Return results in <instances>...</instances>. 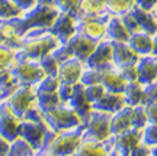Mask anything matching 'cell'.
<instances>
[{
    "mask_svg": "<svg viewBox=\"0 0 157 156\" xmlns=\"http://www.w3.org/2000/svg\"><path fill=\"white\" fill-rule=\"evenodd\" d=\"M61 44L50 29H29L22 35L21 47L15 50V60H35L51 54Z\"/></svg>",
    "mask_w": 157,
    "mask_h": 156,
    "instance_id": "1",
    "label": "cell"
},
{
    "mask_svg": "<svg viewBox=\"0 0 157 156\" xmlns=\"http://www.w3.org/2000/svg\"><path fill=\"white\" fill-rule=\"evenodd\" d=\"M58 13L60 10L56 6L38 3L34 9L25 12L22 18L15 21L16 28L21 34V37L29 29H50L58 16Z\"/></svg>",
    "mask_w": 157,
    "mask_h": 156,
    "instance_id": "2",
    "label": "cell"
},
{
    "mask_svg": "<svg viewBox=\"0 0 157 156\" xmlns=\"http://www.w3.org/2000/svg\"><path fill=\"white\" fill-rule=\"evenodd\" d=\"M83 131L84 126H78L76 128L57 133L56 139L52 140L47 150L42 152V155L50 156H73L78 149L80 143L83 142Z\"/></svg>",
    "mask_w": 157,
    "mask_h": 156,
    "instance_id": "3",
    "label": "cell"
},
{
    "mask_svg": "<svg viewBox=\"0 0 157 156\" xmlns=\"http://www.w3.org/2000/svg\"><path fill=\"white\" fill-rule=\"evenodd\" d=\"M45 115V123L47 126L54 130L57 133L61 131H67L71 128H76L78 126H82L83 121L77 112L74 111L68 104H60L58 106L48 110L44 112Z\"/></svg>",
    "mask_w": 157,
    "mask_h": 156,
    "instance_id": "4",
    "label": "cell"
},
{
    "mask_svg": "<svg viewBox=\"0 0 157 156\" xmlns=\"http://www.w3.org/2000/svg\"><path fill=\"white\" fill-rule=\"evenodd\" d=\"M111 118L112 114L93 110L89 118L86 120L83 131V139L95 140V142H106L112 137L111 131Z\"/></svg>",
    "mask_w": 157,
    "mask_h": 156,
    "instance_id": "5",
    "label": "cell"
},
{
    "mask_svg": "<svg viewBox=\"0 0 157 156\" xmlns=\"http://www.w3.org/2000/svg\"><path fill=\"white\" fill-rule=\"evenodd\" d=\"M10 70L13 76L17 79L19 85H23V86H34L35 88L45 78V73L39 62H35V60L15 62Z\"/></svg>",
    "mask_w": 157,
    "mask_h": 156,
    "instance_id": "6",
    "label": "cell"
},
{
    "mask_svg": "<svg viewBox=\"0 0 157 156\" xmlns=\"http://www.w3.org/2000/svg\"><path fill=\"white\" fill-rule=\"evenodd\" d=\"M6 105L21 118L36 105V92L34 86H23L21 85L13 94H10L5 99Z\"/></svg>",
    "mask_w": 157,
    "mask_h": 156,
    "instance_id": "7",
    "label": "cell"
},
{
    "mask_svg": "<svg viewBox=\"0 0 157 156\" xmlns=\"http://www.w3.org/2000/svg\"><path fill=\"white\" fill-rule=\"evenodd\" d=\"M109 15H101V16H89L78 18L77 19V32L93 39L96 42H101L103 39H108L106 23Z\"/></svg>",
    "mask_w": 157,
    "mask_h": 156,
    "instance_id": "8",
    "label": "cell"
},
{
    "mask_svg": "<svg viewBox=\"0 0 157 156\" xmlns=\"http://www.w3.org/2000/svg\"><path fill=\"white\" fill-rule=\"evenodd\" d=\"M47 130H48L47 123H36V121L23 120L22 118L21 128H19V137L25 139L39 153L41 147H42V143H44Z\"/></svg>",
    "mask_w": 157,
    "mask_h": 156,
    "instance_id": "9",
    "label": "cell"
},
{
    "mask_svg": "<svg viewBox=\"0 0 157 156\" xmlns=\"http://www.w3.org/2000/svg\"><path fill=\"white\" fill-rule=\"evenodd\" d=\"M21 123H22V118L12 111L6 105L5 101H2V104H0V134L7 140L13 142L19 137Z\"/></svg>",
    "mask_w": 157,
    "mask_h": 156,
    "instance_id": "10",
    "label": "cell"
},
{
    "mask_svg": "<svg viewBox=\"0 0 157 156\" xmlns=\"http://www.w3.org/2000/svg\"><path fill=\"white\" fill-rule=\"evenodd\" d=\"M113 64V42L111 39H103L101 42H98L95 51L92 53L89 60L86 62L87 67L93 69H105L108 66Z\"/></svg>",
    "mask_w": 157,
    "mask_h": 156,
    "instance_id": "11",
    "label": "cell"
},
{
    "mask_svg": "<svg viewBox=\"0 0 157 156\" xmlns=\"http://www.w3.org/2000/svg\"><path fill=\"white\" fill-rule=\"evenodd\" d=\"M50 31L60 39V42H67L68 39L77 32V19L70 13L60 12L57 19L52 23V26L50 28Z\"/></svg>",
    "mask_w": 157,
    "mask_h": 156,
    "instance_id": "12",
    "label": "cell"
},
{
    "mask_svg": "<svg viewBox=\"0 0 157 156\" xmlns=\"http://www.w3.org/2000/svg\"><path fill=\"white\" fill-rule=\"evenodd\" d=\"M84 67H86V64L83 62H80L78 58L73 57V58H70V60L60 64L57 78L60 80V83L73 85L74 86V85L80 83V79H82Z\"/></svg>",
    "mask_w": 157,
    "mask_h": 156,
    "instance_id": "13",
    "label": "cell"
},
{
    "mask_svg": "<svg viewBox=\"0 0 157 156\" xmlns=\"http://www.w3.org/2000/svg\"><path fill=\"white\" fill-rule=\"evenodd\" d=\"M68 105L73 108L74 111L77 112L83 124L86 123V120L89 118L90 112L93 111V104L90 102V99L87 98V94H86V86H83L82 83L74 85V90L73 95L68 101Z\"/></svg>",
    "mask_w": 157,
    "mask_h": 156,
    "instance_id": "14",
    "label": "cell"
},
{
    "mask_svg": "<svg viewBox=\"0 0 157 156\" xmlns=\"http://www.w3.org/2000/svg\"><path fill=\"white\" fill-rule=\"evenodd\" d=\"M113 137V147L117 149L121 155H129L131 150L137 145L143 142V130L141 128H129L124 133L112 136Z\"/></svg>",
    "mask_w": 157,
    "mask_h": 156,
    "instance_id": "15",
    "label": "cell"
},
{
    "mask_svg": "<svg viewBox=\"0 0 157 156\" xmlns=\"http://www.w3.org/2000/svg\"><path fill=\"white\" fill-rule=\"evenodd\" d=\"M113 149V137L106 142H95V140L83 139L78 149L73 156H109Z\"/></svg>",
    "mask_w": 157,
    "mask_h": 156,
    "instance_id": "16",
    "label": "cell"
},
{
    "mask_svg": "<svg viewBox=\"0 0 157 156\" xmlns=\"http://www.w3.org/2000/svg\"><path fill=\"white\" fill-rule=\"evenodd\" d=\"M67 42L70 44L71 50H73L74 57L78 58L80 62H83L84 64L89 60V57L92 56V53L95 51L96 45H98L96 41L87 38V37H84V35H82V34H78V32L74 34Z\"/></svg>",
    "mask_w": 157,
    "mask_h": 156,
    "instance_id": "17",
    "label": "cell"
},
{
    "mask_svg": "<svg viewBox=\"0 0 157 156\" xmlns=\"http://www.w3.org/2000/svg\"><path fill=\"white\" fill-rule=\"evenodd\" d=\"M101 83L105 86V89L108 92L122 94L125 86H127V80L122 78L118 67L112 64V66H108L105 69H101Z\"/></svg>",
    "mask_w": 157,
    "mask_h": 156,
    "instance_id": "18",
    "label": "cell"
},
{
    "mask_svg": "<svg viewBox=\"0 0 157 156\" xmlns=\"http://www.w3.org/2000/svg\"><path fill=\"white\" fill-rule=\"evenodd\" d=\"M138 70V82L141 85L153 83L157 79V57L156 56H143L137 62Z\"/></svg>",
    "mask_w": 157,
    "mask_h": 156,
    "instance_id": "19",
    "label": "cell"
},
{
    "mask_svg": "<svg viewBox=\"0 0 157 156\" xmlns=\"http://www.w3.org/2000/svg\"><path fill=\"white\" fill-rule=\"evenodd\" d=\"M128 45L140 57L151 56L153 48H154V35L147 34V32H144V31H140V32H137L129 37Z\"/></svg>",
    "mask_w": 157,
    "mask_h": 156,
    "instance_id": "20",
    "label": "cell"
},
{
    "mask_svg": "<svg viewBox=\"0 0 157 156\" xmlns=\"http://www.w3.org/2000/svg\"><path fill=\"white\" fill-rule=\"evenodd\" d=\"M21 34L16 28L15 21H0V45L16 50L21 47Z\"/></svg>",
    "mask_w": 157,
    "mask_h": 156,
    "instance_id": "21",
    "label": "cell"
},
{
    "mask_svg": "<svg viewBox=\"0 0 157 156\" xmlns=\"http://www.w3.org/2000/svg\"><path fill=\"white\" fill-rule=\"evenodd\" d=\"M129 128H132V106L125 105L119 111L112 114L111 131H112V136H118Z\"/></svg>",
    "mask_w": 157,
    "mask_h": 156,
    "instance_id": "22",
    "label": "cell"
},
{
    "mask_svg": "<svg viewBox=\"0 0 157 156\" xmlns=\"http://www.w3.org/2000/svg\"><path fill=\"white\" fill-rule=\"evenodd\" d=\"M140 56L135 53L128 42H113V64L117 67L127 64H137Z\"/></svg>",
    "mask_w": 157,
    "mask_h": 156,
    "instance_id": "23",
    "label": "cell"
},
{
    "mask_svg": "<svg viewBox=\"0 0 157 156\" xmlns=\"http://www.w3.org/2000/svg\"><path fill=\"white\" fill-rule=\"evenodd\" d=\"M131 15L138 22L141 31L151 34V35L157 34V16L153 10H144V9H141L138 6H134L132 10H131Z\"/></svg>",
    "mask_w": 157,
    "mask_h": 156,
    "instance_id": "24",
    "label": "cell"
},
{
    "mask_svg": "<svg viewBox=\"0 0 157 156\" xmlns=\"http://www.w3.org/2000/svg\"><path fill=\"white\" fill-rule=\"evenodd\" d=\"M124 106H125V99H124L122 94H119V92H108L106 90V94L103 95V98L93 105V110L115 114V112L119 111Z\"/></svg>",
    "mask_w": 157,
    "mask_h": 156,
    "instance_id": "25",
    "label": "cell"
},
{
    "mask_svg": "<svg viewBox=\"0 0 157 156\" xmlns=\"http://www.w3.org/2000/svg\"><path fill=\"white\" fill-rule=\"evenodd\" d=\"M106 34L108 39H111L112 42H128L131 37L119 16H109L106 23Z\"/></svg>",
    "mask_w": 157,
    "mask_h": 156,
    "instance_id": "26",
    "label": "cell"
},
{
    "mask_svg": "<svg viewBox=\"0 0 157 156\" xmlns=\"http://www.w3.org/2000/svg\"><path fill=\"white\" fill-rule=\"evenodd\" d=\"M122 95L124 99H125V105L128 106L144 105V85H141L140 82H129V83H127Z\"/></svg>",
    "mask_w": 157,
    "mask_h": 156,
    "instance_id": "27",
    "label": "cell"
},
{
    "mask_svg": "<svg viewBox=\"0 0 157 156\" xmlns=\"http://www.w3.org/2000/svg\"><path fill=\"white\" fill-rule=\"evenodd\" d=\"M105 2L106 0H80V7L76 19L105 15Z\"/></svg>",
    "mask_w": 157,
    "mask_h": 156,
    "instance_id": "28",
    "label": "cell"
},
{
    "mask_svg": "<svg viewBox=\"0 0 157 156\" xmlns=\"http://www.w3.org/2000/svg\"><path fill=\"white\" fill-rule=\"evenodd\" d=\"M21 85L17 79L13 76L10 69H3L0 70V101H5L10 94L19 88Z\"/></svg>",
    "mask_w": 157,
    "mask_h": 156,
    "instance_id": "29",
    "label": "cell"
},
{
    "mask_svg": "<svg viewBox=\"0 0 157 156\" xmlns=\"http://www.w3.org/2000/svg\"><path fill=\"white\" fill-rule=\"evenodd\" d=\"M135 6V0H106L105 12L109 16H124L132 10Z\"/></svg>",
    "mask_w": 157,
    "mask_h": 156,
    "instance_id": "30",
    "label": "cell"
},
{
    "mask_svg": "<svg viewBox=\"0 0 157 156\" xmlns=\"http://www.w3.org/2000/svg\"><path fill=\"white\" fill-rule=\"evenodd\" d=\"M23 16V10L13 0H0V21H16Z\"/></svg>",
    "mask_w": 157,
    "mask_h": 156,
    "instance_id": "31",
    "label": "cell"
},
{
    "mask_svg": "<svg viewBox=\"0 0 157 156\" xmlns=\"http://www.w3.org/2000/svg\"><path fill=\"white\" fill-rule=\"evenodd\" d=\"M60 104H63V102L60 101L58 92H36V105L44 112L56 108Z\"/></svg>",
    "mask_w": 157,
    "mask_h": 156,
    "instance_id": "32",
    "label": "cell"
},
{
    "mask_svg": "<svg viewBox=\"0 0 157 156\" xmlns=\"http://www.w3.org/2000/svg\"><path fill=\"white\" fill-rule=\"evenodd\" d=\"M35 153H38V152L22 137H17L10 143L9 156H31Z\"/></svg>",
    "mask_w": 157,
    "mask_h": 156,
    "instance_id": "33",
    "label": "cell"
},
{
    "mask_svg": "<svg viewBox=\"0 0 157 156\" xmlns=\"http://www.w3.org/2000/svg\"><path fill=\"white\" fill-rule=\"evenodd\" d=\"M147 124H148V118H147L146 105L132 106V127L144 130Z\"/></svg>",
    "mask_w": 157,
    "mask_h": 156,
    "instance_id": "34",
    "label": "cell"
},
{
    "mask_svg": "<svg viewBox=\"0 0 157 156\" xmlns=\"http://www.w3.org/2000/svg\"><path fill=\"white\" fill-rule=\"evenodd\" d=\"M39 64L44 70L45 76H57L58 74V69H60V63L52 54H48V56L42 57L39 60Z\"/></svg>",
    "mask_w": 157,
    "mask_h": 156,
    "instance_id": "35",
    "label": "cell"
},
{
    "mask_svg": "<svg viewBox=\"0 0 157 156\" xmlns=\"http://www.w3.org/2000/svg\"><path fill=\"white\" fill-rule=\"evenodd\" d=\"M80 83L83 86H90V85L101 83V70L99 69H93V67H84Z\"/></svg>",
    "mask_w": 157,
    "mask_h": 156,
    "instance_id": "36",
    "label": "cell"
},
{
    "mask_svg": "<svg viewBox=\"0 0 157 156\" xmlns=\"http://www.w3.org/2000/svg\"><path fill=\"white\" fill-rule=\"evenodd\" d=\"M15 62V50L6 45H0V70L12 69Z\"/></svg>",
    "mask_w": 157,
    "mask_h": 156,
    "instance_id": "37",
    "label": "cell"
},
{
    "mask_svg": "<svg viewBox=\"0 0 157 156\" xmlns=\"http://www.w3.org/2000/svg\"><path fill=\"white\" fill-rule=\"evenodd\" d=\"M58 86H60V80L57 76H45L35 86V90L36 92H57Z\"/></svg>",
    "mask_w": 157,
    "mask_h": 156,
    "instance_id": "38",
    "label": "cell"
},
{
    "mask_svg": "<svg viewBox=\"0 0 157 156\" xmlns=\"http://www.w3.org/2000/svg\"><path fill=\"white\" fill-rule=\"evenodd\" d=\"M54 5L60 12H66L73 16H77L80 0H54Z\"/></svg>",
    "mask_w": 157,
    "mask_h": 156,
    "instance_id": "39",
    "label": "cell"
},
{
    "mask_svg": "<svg viewBox=\"0 0 157 156\" xmlns=\"http://www.w3.org/2000/svg\"><path fill=\"white\" fill-rule=\"evenodd\" d=\"M51 54H52V56L58 60V63H60V64L74 57L73 50H71V47H70V44H68V42H61V44L58 45V47H57V48L52 51Z\"/></svg>",
    "mask_w": 157,
    "mask_h": 156,
    "instance_id": "40",
    "label": "cell"
},
{
    "mask_svg": "<svg viewBox=\"0 0 157 156\" xmlns=\"http://www.w3.org/2000/svg\"><path fill=\"white\" fill-rule=\"evenodd\" d=\"M86 94H87V98L90 99V102L95 105L96 102L103 98V95L106 94V89L102 83H96V85H90V86H86Z\"/></svg>",
    "mask_w": 157,
    "mask_h": 156,
    "instance_id": "41",
    "label": "cell"
},
{
    "mask_svg": "<svg viewBox=\"0 0 157 156\" xmlns=\"http://www.w3.org/2000/svg\"><path fill=\"white\" fill-rule=\"evenodd\" d=\"M143 142L150 147L157 146V124H147L143 130Z\"/></svg>",
    "mask_w": 157,
    "mask_h": 156,
    "instance_id": "42",
    "label": "cell"
},
{
    "mask_svg": "<svg viewBox=\"0 0 157 156\" xmlns=\"http://www.w3.org/2000/svg\"><path fill=\"white\" fill-rule=\"evenodd\" d=\"M119 73L122 74V78L129 82H138V70H137V64H127V66H119L118 67Z\"/></svg>",
    "mask_w": 157,
    "mask_h": 156,
    "instance_id": "43",
    "label": "cell"
},
{
    "mask_svg": "<svg viewBox=\"0 0 157 156\" xmlns=\"http://www.w3.org/2000/svg\"><path fill=\"white\" fill-rule=\"evenodd\" d=\"M148 104H157V83L144 85V105Z\"/></svg>",
    "mask_w": 157,
    "mask_h": 156,
    "instance_id": "44",
    "label": "cell"
},
{
    "mask_svg": "<svg viewBox=\"0 0 157 156\" xmlns=\"http://www.w3.org/2000/svg\"><path fill=\"white\" fill-rule=\"evenodd\" d=\"M121 19H122V22H124V25H125L127 31L129 32V35H134V34L141 31L140 25H138V22L135 21V18L131 15V12L127 13V15H124V16H121Z\"/></svg>",
    "mask_w": 157,
    "mask_h": 156,
    "instance_id": "45",
    "label": "cell"
},
{
    "mask_svg": "<svg viewBox=\"0 0 157 156\" xmlns=\"http://www.w3.org/2000/svg\"><path fill=\"white\" fill-rule=\"evenodd\" d=\"M73 90H74V86L73 85H66V83H60L58 86V96H60V101L63 104H68V101L71 98L73 95Z\"/></svg>",
    "mask_w": 157,
    "mask_h": 156,
    "instance_id": "46",
    "label": "cell"
},
{
    "mask_svg": "<svg viewBox=\"0 0 157 156\" xmlns=\"http://www.w3.org/2000/svg\"><path fill=\"white\" fill-rule=\"evenodd\" d=\"M151 155V147L148 145H146L144 142H141L140 145H137L131 150V153H129V156H150Z\"/></svg>",
    "mask_w": 157,
    "mask_h": 156,
    "instance_id": "47",
    "label": "cell"
},
{
    "mask_svg": "<svg viewBox=\"0 0 157 156\" xmlns=\"http://www.w3.org/2000/svg\"><path fill=\"white\" fill-rule=\"evenodd\" d=\"M146 110L148 124H157V104H148L146 105Z\"/></svg>",
    "mask_w": 157,
    "mask_h": 156,
    "instance_id": "48",
    "label": "cell"
},
{
    "mask_svg": "<svg viewBox=\"0 0 157 156\" xmlns=\"http://www.w3.org/2000/svg\"><path fill=\"white\" fill-rule=\"evenodd\" d=\"M13 2L22 9L23 13L31 10V9H34L35 6L38 5V0H13Z\"/></svg>",
    "mask_w": 157,
    "mask_h": 156,
    "instance_id": "49",
    "label": "cell"
},
{
    "mask_svg": "<svg viewBox=\"0 0 157 156\" xmlns=\"http://www.w3.org/2000/svg\"><path fill=\"white\" fill-rule=\"evenodd\" d=\"M157 0H135V6H138L144 10H154Z\"/></svg>",
    "mask_w": 157,
    "mask_h": 156,
    "instance_id": "50",
    "label": "cell"
},
{
    "mask_svg": "<svg viewBox=\"0 0 157 156\" xmlns=\"http://www.w3.org/2000/svg\"><path fill=\"white\" fill-rule=\"evenodd\" d=\"M10 140H7L0 134V156H9V150H10Z\"/></svg>",
    "mask_w": 157,
    "mask_h": 156,
    "instance_id": "51",
    "label": "cell"
},
{
    "mask_svg": "<svg viewBox=\"0 0 157 156\" xmlns=\"http://www.w3.org/2000/svg\"><path fill=\"white\" fill-rule=\"evenodd\" d=\"M38 3H41V5H50V6H56V5H54V0H38Z\"/></svg>",
    "mask_w": 157,
    "mask_h": 156,
    "instance_id": "52",
    "label": "cell"
},
{
    "mask_svg": "<svg viewBox=\"0 0 157 156\" xmlns=\"http://www.w3.org/2000/svg\"><path fill=\"white\" fill-rule=\"evenodd\" d=\"M153 56L157 57V34L154 35V48H153Z\"/></svg>",
    "mask_w": 157,
    "mask_h": 156,
    "instance_id": "53",
    "label": "cell"
},
{
    "mask_svg": "<svg viewBox=\"0 0 157 156\" xmlns=\"http://www.w3.org/2000/svg\"><path fill=\"white\" fill-rule=\"evenodd\" d=\"M153 12L156 13V16H157V5H156V7H154V10H153Z\"/></svg>",
    "mask_w": 157,
    "mask_h": 156,
    "instance_id": "54",
    "label": "cell"
},
{
    "mask_svg": "<svg viewBox=\"0 0 157 156\" xmlns=\"http://www.w3.org/2000/svg\"><path fill=\"white\" fill-rule=\"evenodd\" d=\"M31 156H41V153H35V155H31Z\"/></svg>",
    "mask_w": 157,
    "mask_h": 156,
    "instance_id": "55",
    "label": "cell"
},
{
    "mask_svg": "<svg viewBox=\"0 0 157 156\" xmlns=\"http://www.w3.org/2000/svg\"><path fill=\"white\" fill-rule=\"evenodd\" d=\"M41 156H50V155H42V153H41Z\"/></svg>",
    "mask_w": 157,
    "mask_h": 156,
    "instance_id": "56",
    "label": "cell"
},
{
    "mask_svg": "<svg viewBox=\"0 0 157 156\" xmlns=\"http://www.w3.org/2000/svg\"><path fill=\"white\" fill-rule=\"evenodd\" d=\"M154 82H156V83H157V79H156V80H154Z\"/></svg>",
    "mask_w": 157,
    "mask_h": 156,
    "instance_id": "57",
    "label": "cell"
},
{
    "mask_svg": "<svg viewBox=\"0 0 157 156\" xmlns=\"http://www.w3.org/2000/svg\"><path fill=\"white\" fill-rule=\"evenodd\" d=\"M0 104H2V101H0Z\"/></svg>",
    "mask_w": 157,
    "mask_h": 156,
    "instance_id": "58",
    "label": "cell"
},
{
    "mask_svg": "<svg viewBox=\"0 0 157 156\" xmlns=\"http://www.w3.org/2000/svg\"><path fill=\"white\" fill-rule=\"evenodd\" d=\"M150 156H153V155H150Z\"/></svg>",
    "mask_w": 157,
    "mask_h": 156,
    "instance_id": "59",
    "label": "cell"
}]
</instances>
